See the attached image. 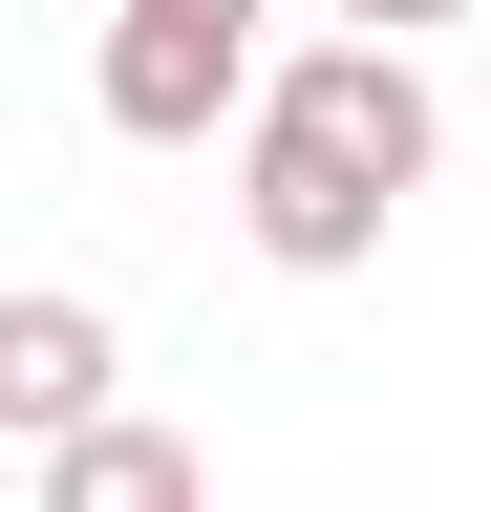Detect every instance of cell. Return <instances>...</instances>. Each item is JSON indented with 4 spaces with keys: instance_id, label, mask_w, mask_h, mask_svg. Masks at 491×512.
Instances as JSON below:
<instances>
[{
    "instance_id": "1",
    "label": "cell",
    "mask_w": 491,
    "mask_h": 512,
    "mask_svg": "<svg viewBox=\"0 0 491 512\" xmlns=\"http://www.w3.org/2000/svg\"><path fill=\"white\" fill-rule=\"evenodd\" d=\"M427 150H449V107H427L406 43H299L257 86V128H235V235H257L278 278H363L385 214L427 192Z\"/></svg>"
},
{
    "instance_id": "2",
    "label": "cell",
    "mask_w": 491,
    "mask_h": 512,
    "mask_svg": "<svg viewBox=\"0 0 491 512\" xmlns=\"http://www.w3.org/2000/svg\"><path fill=\"white\" fill-rule=\"evenodd\" d=\"M257 22L278 0H107V64H86V107L129 128V150H214V128H257Z\"/></svg>"
},
{
    "instance_id": "3",
    "label": "cell",
    "mask_w": 491,
    "mask_h": 512,
    "mask_svg": "<svg viewBox=\"0 0 491 512\" xmlns=\"http://www.w3.org/2000/svg\"><path fill=\"white\" fill-rule=\"evenodd\" d=\"M107 406H129V342H107V299L0 278V448H86Z\"/></svg>"
},
{
    "instance_id": "4",
    "label": "cell",
    "mask_w": 491,
    "mask_h": 512,
    "mask_svg": "<svg viewBox=\"0 0 491 512\" xmlns=\"http://www.w3.org/2000/svg\"><path fill=\"white\" fill-rule=\"evenodd\" d=\"M43 512H214V448L150 427V406H107L86 448H43Z\"/></svg>"
},
{
    "instance_id": "5",
    "label": "cell",
    "mask_w": 491,
    "mask_h": 512,
    "mask_svg": "<svg viewBox=\"0 0 491 512\" xmlns=\"http://www.w3.org/2000/svg\"><path fill=\"white\" fill-rule=\"evenodd\" d=\"M342 22H363V43H427V22H470V0H342Z\"/></svg>"
}]
</instances>
